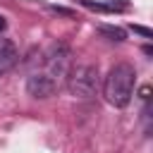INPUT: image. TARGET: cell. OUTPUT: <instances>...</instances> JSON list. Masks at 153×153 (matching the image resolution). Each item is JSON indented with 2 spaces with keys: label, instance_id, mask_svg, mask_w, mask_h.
Returning a JSON list of instances; mask_svg holds the SVG:
<instances>
[{
  "label": "cell",
  "instance_id": "obj_1",
  "mask_svg": "<svg viewBox=\"0 0 153 153\" xmlns=\"http://www.w3.org/2000/svg\"><path fill=\"white\" fill-rule=\"evenodd\" d=\"M134 84H136V72L129 62H117L110 67L105 81H103V96L110 105L115 108H127L131 96H134Z\"/></svg>",
  "mask_w": 153,
  "mask_h": 153
},
{
  "label": "cell",
  "instance_id": "obj_2",
  "mask_svg": "<svg viewBox=\"0 0 153 153\" xmlns=\"http://www.w3.org/2000/svg\"><path fill=\"white\" fill-rule=\"evenodd\" d=\"M69 93L74 98H93L100 86V74L96 65H72L67 79H65Z\"/></svg>",
  "mask_w": 153,
  "mask_h": 153
},
{
  "label": "cell",
  "instance_id": "obj_3",
  "mask_svg": "<svg viewBox=\"0 0 153 153\" xmlns=\"http://www.w3.org/2000/svg\"><path fill=\"white\" fill-rule=\"evenodd\" d=\"M69 69H72V50H69L65 43H55V45L45 53V69H43V74L50 76V79L55 81V86L60 88V86L65 84Z\"/></svg>",
  "mask_w": 153,
  "mask_h": 153
},
{
  "label": "cell",
  "instance_id": "obj_4",
  "mask_svg": "<svg viewBox=\"0 0 153 153\" xmlns=\"http://www.w3.org/2000/svg\"><path fill=\"white\" fill-rule=\"evenodd\" d=\"M26 91H29V96H33V98H50V96L57 91V86H55V81H53L50 76H45L43 72H33V74L26 79Z\"/></svg>",
  "mask_w": 153,
  "mask_h": 153
},
{
  "label": "cell",
  "instance_id": "obj_5",
  "mask_svg": "<svg viewBox=\"0 0 153 153\" xmlns=\"http://www.w3.org/2000/svg\"><path fill=\"white\" fill-rule=\"evenodd\" d=\"M17 60H19V50H17L14 41L0 36V76L7 74V72L17 65Z\"/></svg>",
  "mask_w": 153,
  "mask_h": 153
},
{
  "label": "cell",
  "instance_id": "obj_6",
  "mask_svg": "<svg viewBox=\"0 0 153 153\" xmlns=\"http://www.w3.org/2000/svg\"><path fill=\"white\" fill-rule=\"evenodd\" d=\"M98 33H103V36H108L110 41H117V43L127 38L124 29H120V26H108V24H100V26H98Z\"/></svg>",
  "mask_w": 153,
  "mask_h": 153
},
{
  "label": "cell",
  "instance_id": "obj_7",
  "mask_svg": "<svg viewBox=\"0 0 153 153\" xmlns=\"http://www.w3.org/2000/svg\"><path fill=\"white\" fill-rule=\"evenodd\" d=\"M105 7H108L110 12H124V10L129 7V2H127V0H105Z\"/></svg>",
  "mask_w": 153,
  "mask_h": 153
},
{
  "label": "cell",
  "instance_id": "obj_8",
  "mask_svg": "<svg viewBox=\"0 0 153 153\" xmlns=\"http://www.w3.org/2000/svg\"><path fill=\"white\" fill-rule=\"evenodd\" d=\"M131 29H134V33H141L143 38H151V36H153V31H151L148 26H141V24H131Z\"/></svg>",
  "mask_w": 153,
  "mask_h": 153
},
{
  "label": "cell",
  "instance_id": "obj_9",
  "mask_svg": "<svg viewBox=\"0 0 153 153\" xmlns=\"http://www.w3.org/2000/svg\"><path fill=\"white\" fill-rule=\"evenodd\" d=\"M5 29H7V19H5V17H2V14H0V33H2V31H5Z\"/></svg>",
  "mask_w": 153,
  "mask_h": 153
}]
</instances>
